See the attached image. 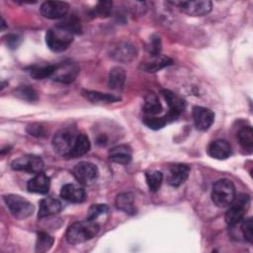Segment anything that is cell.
I'll return each mask as SVG.
<instances>
[{"instance_id": "obj_1", "label": "cell", "mask_w": 253, "mask_h": 253, "mask_svg": "<svg viewBox=\"0 0 253 253\" xmlns=\"http://www.w3.org/2000/svg\"><path fill=\"white\" fill-rule=\"evenodd\" d=\"M99 224L92 219L80 220L72 223L66 231V240L70 244H79L86 242L97 235Z\"/></svg>"}, {"instance_id": "obj_2", "label": "cell", "mask_w": 253, "mask_h": 253, "mask_svg": "<svg viewBox=\"0 0 253 253\" xmlns=\"http://www.w3.org/2000/svg\"><path fill=\"white\" fill-rule=\"evenodd\" d=\"M74 34L63 25L59 24L47 30L45 35V42L48 48L55 52H61L73 42Z\"/></svg>"}, {"instance_id": "obj_3", "label": "cell", "mask_w": 253, "mask_h": 253, "mask_svg": "<svg viewBox=\"0 0 253 253\" xmlns=\"http://www.w3.org/2000/svg\"><path fill=\"white\" fill-rule=\"evenodd\" d=\"M78 134L79 132L74 126H64L60 128L52 138L54 151L62 157L69 158Z\"/></svg>"}, {"instance_id": "obj_4", "label": "cell", "mask_w": 253, "mask_h": 253, "mask_svg": "<svg viewBox=\"0 0 253 253\" xmlns=\"http://www.w3.org/2000/svg\"><path fill=\"white\" fill-rule=\"evenodd\" d=\"M235 197V187L231 180L223 178L217 180L211 190V200L218 208L228 207Z\"/></svg>"}, {"instance_id": "obj_5", "label": "cell", "mask_w": 253, "mask_h": 253, "mask_svg": "<svg viewBox=\"0 0 253 253\" xmlns=\"http://www.w3.org/2000/svg\"><path fill=\"white\" fill-rule=\"evenodd\" d=\"M225 213V221L229 226H235L242 221L250 206V198L247 194H240L234 197Z\"/></svg>"}, {"instance_id": "obj_6", "label": "cell", "mask_w": 253, "mask_h": 253, "mask_svg": "<svg viewBox=\"0 0 253 253\" xmlns=\"http://www.w3.org/2000/svg\"><path fill=\"white\" fill-rule=\"evenodd\" d=\"M4 202L7 205L11 213L19 219H25L33 214L34 206L22 196L10 194L3 196Z\"/></svg>"}, {"instance_id": "obj_7", "label": "cell", "mask_w": 253, "mask_h": 253, "mask_svg": "<svg viewBox=\"0 0 253 253\" xmlns=\"http://www.w3.org/2000/svg\"><path fill=\"white\" fill-rule=\"evenodd\" d=\"M80 68L77 63L71 60H65L59 64H55V70L51 78L60 83L69 84L78 76Z\"/></svg>"}, {"instance_id": "obj_8", "label": "cell", "mask_w": 253, "mask_h": 253, "mask_svg": "<svg viewBox=\"0 0 253 253\" xmlns=\"http://www.w3.org/2000/svg\"><path fill=\"white\" fill-rule=\"evenodd\" d=\"M11 167L16 171H24L28 173L38 174L42 172L43 161L40 156L27 154L15 159L11 163Z\"/></svg>"}, {"instance_id": "obj_9", "label": "cell", "mask_w": 253, "mask_h": 253, "mask_svg": "<svg viewBox=\"0 0 253 253\" xmlns=\"http://www.w3.org/2000/svg\"><path fill=\"white\" fill-rule=\"evenodd\" d=\"M72 173L75 179L82 185L93 184L99 176V170L97 166L87 161H82L77 163L74 166Z\"/></svg>"}, {"instance_id": "obj_10", "label": "cell", "mask_w": 253, "mask_h": 253, "mask_svg": "<svg viewBox=\"0 0 253 253\" xmlns=\"http://www.w3.org/2000/svg\"><path fill=\"white\" fill-rule=\"evenodd\" d=\"M181 12L193 16L201 17L209 14L211 11L212 3L209 0H196V1H180L176 3Z\"/></svg>"}, {"instance_id": "obj_11", "label": "cell", "mask_w": 253, "mask_h": 253, "mask_svg": "<svg viewBox=\"0 0 253 253\" xmlns=\"http://www.w3.org/2000/svg\"><path fill=\"white\" fill-rule=\"evenodd\" d=\"M167 105L169 108V111L166 115L169 122H173L175 119H177L180 114H182L185 110L186 103L182 97L177 95L176 93L170 91V90H162L161 91Z\"/></svg>"}, {"instance_id": "obj_12", "label": "cell", "mask_w": 253, "mask_h": 253, "mask_svg": "<svg viewBox=\"0 0 253 253\" xmlns=\"http://www.w3.org/2000/svg\"><path fill=\"white\" fill-rule=\"evenodd\" d=\"M40 10L44 18L55 20L63 18L67 14L69 5L62 1H45L42 4Z\"/></svg>"}, {"instance_id": "obj_13", "label": "cell", "mask_w": 253, "mask_h": 253, "mask_svg": "<svg viewBox=\"0 0 253 253\" xmlns=\"http://www.w3.org/2000/svg\"><path fill=\"white\" fill-rule=\"evenodd\" d=\"M190 175V167L187 164L176 163L168 167L166 174V181L173 187L182 185Z\"/></svg>"}, {"instance_id": "obj_14", "label": "cell", "mask_w": 253, "mask_h": 253, "mask_svg": "<svg viewBox=\"0 0 253 253\" xmlns=\"http://www.w3.org/2000/svg\"><path fill=\"white\" fill-rule=\"evenodd\" d=\"M192 116L196 128L202 131L208 130L214 121L213 112L205 107H194L192 111Z\"/></svg>"}, {"instance_id": "obj_15", "label": "cell", "mask_w": 253, "mask_h": 253, "mask_svg": "<svg viewBox=\"0 0 253 253\" xmlns=\"http://www.w3.org/2000/svg\"><path fill=\"white\" fill-rule=\"evenodd\" d=\"M137 50L134 45L129 42H120L111 51V56L121 62H129L135 59Z\"/></svg>"}, {"instance_id": "obj_16", "label": "cell", "mask_w": 253, "mask_h": 253, "mask_svg": "<svg viewBox=\"0 0 253 253\" xmlns=\"http://www.w3.org/2000/svg\"><path fill=\"white\" fill-rule=\"evenodd\" d=\"M207 151L211 157L218 160H224L231 155V146L224 139H216L209 144Z\"/></svg>"}, {"instance_id": "obj_17", "label": "cell", "mask_w": 253, "mask_h": 253, "mask_svg": "<svg viewBox=\"0 0 253 253\" xmlns=\"http://www.w3.org/2000/svg\"><path fill=\"white\" fill-rule=\"evenodd\" d=\"M60 197L69 203H82L86 199V193L83 188L74 184H65L60 190Z\"/></svg>"}, {"instance_id": "obj_18", "label": "cell", "mask_w": 253, "mask_h": 253, "mask_svg": "<svg viewBox=\"0 0 253 253\" xmlns=\"http://www.w3.org/2000/svg\"><path fill=\"white\" fill-rule=\"evenodd\" d=\"M50 187V179L43 172L36 174L27 184V189L31 193L44 195L48 192Z\"/></svg>"}, {"instance_id": "obj_19", "label": "cell", "mask_w": 253, "mask_h": 253, "mask_svg": "<svg viewBox=\"0 0 253 253\" xmlns=\"http://www.w3.org/2000/svg\"><path fill=\"white\" fill-rule=\"evenodd\" d=\"M132 151L131 148L126 144H120L114 146L109 151V158L115 163L126 165L131 161Z\"/></svg>"}, {"instance_id": "obj_20", "label": "cell", "mask_w": 253, "mask_h": 253, "mask_svg": "<svg viewBox=\"0 0 253 253\" xmlns=\"http://www.w3.org/2000/svg\"><path fill=\"white\" fill-rule=\"evenodd\" d=\"M61 210H62V205L59 200L52 197H47L42 199L40 202L38 216L39 218H43L50 215H54L58 213Z\"/></svg>"}, {"instance_id": "obj_21", "label": "cell", "mask_w": 253, "mask_h": 253, "mask_svg": "<svg viewBox=\"0 0 253 253\" xmlns=\"http://www.w3.org/2000/svg\"><path fill=\"white\" fill-rule=\"evenodd\" d=\"M126 82V71L120 66H116L110 70L108 85L113 91H122Z\"/></svg>"}, {"instance_id": "obj_22", "label": "cell", "mask_w": 253, "mask_h": 253, "mask_svg": "<svg viewBox=\"0 0 253 253\" xmlns=\"http://www.w3.org/2000/svg\"><path fill=\"white\" fill-rule=\"evenodd\" d=\"M134 198L132 193L120 194L116 199V206L119 210L127 214H135L137 211L134 204Z\"/></svg>"}, {"instance_id": "obj_23", "label": "cell", "mask_w": 253, "mask_h": 253, "mask_svg": "<svg viewBox=\"0 0 253 253\" xmlns=\"http://www.w3.org/2000/svg\"><path fill=\"white\" fill-rule=\"evenodd\" d=\"M83 97H85L87 100L93 103H115L121 100L119 96L108 94V93H102L99 91H90V90H83L82 91Z\"/></svg>"}, {"instance_id": "obj_24", "label": "cell", "mask_w": 253, "mask_h": 253, "mask_svg": "<svg viewBox=\"0 0 253 253\" xmlns=\"http://www.w3.org/2000/svg\"><path fill=\"white\" fill-rule=\"evenodd\" d=\"M90 148H91V143L88 136L85 133H79L69 158H76V157L83 156L90 150Z\"/></svg>"}, {"instance_id": "obj_25", "label": "cell", "mask_w": 253, "mask_h": 253, "mask_svg": "<svg viewBox=\"0 0 253 253\" xmlns=\"http://www.w3.org/2000/svg\"><path fill=\"white\" fill-rule=\"evenodd\" d=\"M172 63V59L165 55H157L153 56V59L147 61L141 65V68L146 72H156L160 69L170 65Z\"/></svg>"}, {"instance_id": "obj_26", "label": "cell", "mask_w": 253, "mask_h": 253, "mask_svg": "<svg viewBox=\"0 0 253 253\" xmlns=\"http://www.w3.org/2000/svg\"><path fill=\"white\" fill-rule=\"evenodd\" d=\"M162 105L159 102L158 97L151 93L146 95L145 99H144V104H143V112L149 116H155L158 115L162 112Z\"/></svg>"}, {"instance_id": "obj_27", "label": "cell", "mask_w": 253, "mask_h": 253, "mask_svg": "<svg viewBox=\"0 0 253 253\" xmlns=\"http://www.w3.org/2000/svg\"><path fill=\"white\" fill-rule=\"evenodd\" d=\"M238 141L240 145L247 150H251L253 147V129L250 126H243L239 129L238 134Z\"/></svg>"}, {"instance_id": "obj_28", "label": "cell", "mask_w": 253, "mask_h": 253, "mask_svg": "<svg viewBox=\"0 0 253 253\" xmlns=\"http://www.w3.org/2000/svg\"><path fill=\"white\" fill-rule=\"evenodd\" d=\"M55 70V65H44V66H33L29 69L30 75L37 79H44L46 77H51Z\"/></svg>"}, {"instance_id": "obj_29", "label": "cell", "mask_w": 253, "mask_h": 253, "mask_svg": "<svg viewBox=\"0 0 253 253\" xmlns=\"http://www.w3.org/2000/svg\"><path fill=\"white\" fill-rule=\"evenodd\" d=\"M145 178H146V183L149 191L156 192L159 190L163 181V174L160 171L153 170V171L147 172L145 174Z\"/></svg>"}, {"instance_id": "obj_30", "label": "cell", "mask_w": 253, "mask_h": 253, "mask_svg": "<svg viewBox=\"0 0 253 253\" xmlns=\"http://www.w3.org/2000/svg\"><path fill=\"white\" fill-rule=\"evenodd\" d=\"M53 244V237L46 232H39L36 242V251L37 252H46L50 249Z\"/></svg>"}, {"instance_id": "obj_31", "label": "cell", "mask_w": 253, "mask_h": 253, "mask_svg": "<svg viewBox=\"0 0 253 253\" xmlns=\"http://www.w3.org/2000/svg\"><path fill=\"white\" fill-rule=\"evenodd\" d=\"M168 123H170V122H169L168 118L166 117V115L163 117H158V118L150 116V117H145L143 119V124L146 126H148L149 128L155 129V130L164 127Z\"/></svg>"}, {"instance_id": "obj_32", "label": "cell", "mask_w": 253, "mask_h": 253, "mask_svg": "<svg viewBox=\"0 0 253 253\" xmlns=\"http://www.w3.org/2000/svg\"><path fill=\"white\" fill-rule=\"evenodd\" d=\"M15 96L25 100V101H29V102H34L36 100H38V94L37 92L31 87V86H20L16 92H15Z\"/></svg>"}, {"instance_id": "obj_33", "label": "cell", "mask_w": 253, "mask_h": 253, "mask_svg": "<svg viewBox=\"0 0 253 253\" xmlns=\"http://www.w3.org/2000/svg\"><path fill=\"white\" fill-rule=\"evenodd\" d=\"M240 225V233L242 237L247 240L249 243L252 242L253 240V222L252 218H246L242 219V221L239 223Z\"/></svg>"}, {"instance_id": "obj_34", "label": "cell", "mask_w": 253, "mask_h": 253, "mask_svg": "<svg viewBox=\"0 0 253 253\" xmlns=\"http://www.w3.org/2000/svg\"><path fill=\"white\" fill-rule=\"evenodd\" d=\"M107 211H108V206L107 205H103V204L92 205L88 210L87 218L95 220L97 217L106 213Z\"/></svg>"}, {"instance_id": "obj_35", "label": "cell", "mask_w": 253, "mask_h": 253, "mask_svg": "<svg viewBox=\"0 0 253 253\" xmlns=\"http://www.w3.org/2000/svg\"><path fill=\"white\" fill-rule=\"evenodd\" d=\"M113 2L112 1H100L97 3L95 7V14L99 17H108L112 12Z\"/></svg>"}, {"instance_id": "obj_36", "label": "cell", "mask_w": 253, "mask_h": 253, "mask_svg": "<svg viewBox=\"0 0 253 253\" xmlns=\"http://www.w3.org/2000/svg\"><path fill=\"white\" fill-rule=\"evenodd\" d=\"M147 50L151 56H157L161 51V40L157 35H153L147 44Z\"/></svg>"}, {"instance_id": "obj_37", "label": "cell", "mask_w": 253, "mask_h": 253, "mask_svg": "<svg viewBox=\"0 0 253 253\" xmlns=\"http://www.w3.org/2000/svg\"><path fill=\"white\" fill-rule=\"evenodd\" d=\"M28 131L31 135H35V136H41L42 134H43V127L38 124L36 125H32L28 126Z\"/></svg>"}, {"instance_id": "obj_38", "label": "cell", "mask_w": 253, "mask_h": 253, "mask_svg": "<svg viewBox=\"0 0 253 253\" xmlns=\"http://www.w3.org/2000/svg\"><path fill=\"white\" fill-rule=\"evenodd\" d=\"M20 41H21V39H20V37L18 35H9V36H7L6 42H7V44L10 47L15 48V47L18 46Z\"/></svg>"}]
</instances>
